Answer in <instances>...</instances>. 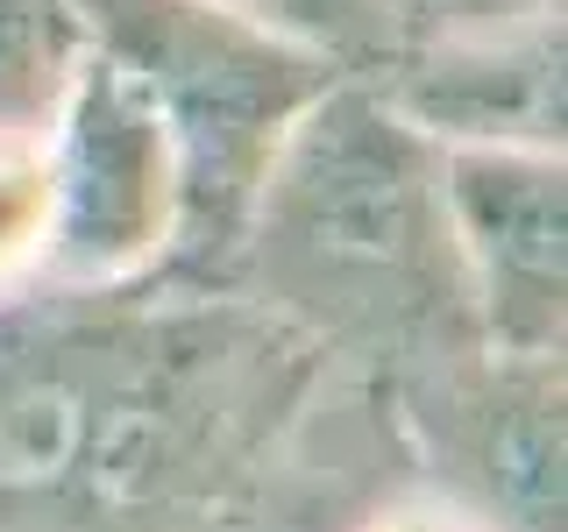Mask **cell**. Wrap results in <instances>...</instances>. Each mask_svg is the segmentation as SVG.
Here are the masks:
<instances>
[{"instance_id":"obj_1","label":"cell","mask_w":568,"mask_h":532,"mask_svg":"<svg viewBox=\"0 0 568 532\" xmlns=\"http://www.w3.org/2000/svg\"><path fill=\"white\" fill-rule=\"evenodd\" d=\"M227 291L377 369L484 341L440 206V142L363 71H342L284 129L235 235Z\"/></svg>"},{"instance_id":"obj_2","label":"cell","mask_w":568,"mask_h":532,"mask_svg":"<svg viewBox=\"0 0 568 532\" xmlns=\"http://www.w3.org/2000/svg\"><path fill=\"white\" fill-rule=\"evenodd\" d=\"M79 43L156 106L178 156V235L164 284H227L284 129L342 79L320 50L271 35L221 0H64Z\"/></svg>"},{"instance_id":"obj_3","label":"cell","mask_w":568,"mask_h":532,"mask_svg":"<svg viewBox=\"0 0 568 532\" xmlns=\"http://www.w3.org/2000/svg\"><path fill=\"white\" fill-rule=\"evenodd\" d=\"M398 426L469 532H568V355L455 341L390 369Z\"/></svg>"},{"instance_id":"obj_4","label":"cell","mask_w":568,"mask_h":532,"mask_svg":"<svg viewBox=\"0 0 568 532\" xmlns=\"http://www.w3.org/2000/svg\"><path fill=\"white\" fill-rule=\"evenodd\" d=\"M43 284H135L156 277L178 235V156L156 106L106 58L79 43L58 121L43 135Z\"/></svg>"},{"instance_id":"obj_5","label":"cell","mask_w":568,"mask_h":532,"mask_svg":"<svg viewBox=\"0 0 568 532\" xmlns=\"http://www.w3.org/2000/svg\"><path fill=\"white\" fill-rule=\"evenodd\" d=\"M440 206L490 348L568 355V150L440 142Z\"/></svg>"},{"instance_id":"obj_6","label":"cell","mask_w":568,"mask_h":532,"mask_svg":"<svg viewBox=\"0 0 568 532\" xmlns=\"http://www.w3.org/2000/svg\"><path fill=\"white\" fill-rule=\"evenodd\" d=\"M363 79L434 142L568 150V22L561 14H540V22H519V29H476V35H413Z\"/></svg>"},{"instance_id":"obj_7","label":"cell","mask_w":568,"mask_h":532,"mask_svg":"<svg viewBox=\"0 0 568 532\" xmlns=\"http://www.w3.org/2000/svg\"><path fill=\"white\" fill-rule=\"evenodd\" d=\"M79 64V22L64 0H0V150L43 142Z\"/></svg>"},{"instance_id":"obj_8","label":"cell","mask_w":568,"mask_h":532,"mask_svg":"<svg viewBox=\"0 0 568 532\" xmlns=\"http://www.w3.org/2000/svg\"><path fill=\"white\" fill-rule=\"evenodd\" d=\"M221 8L320 50L342 71H377L405 43V0H221Z\"/></svg>"},{"instance_id":"obj_9","label":"cell","mask_w":568,"mask_h":532,"mask_svg":"<svg viewBox=\"0 0 568 532\" xmlns=\"http://www.w3.org/2000/svg\"><path fill=\"white\" fill-rule=\"evenodd\" d=\"M43 142H14L0 150V284L14 270H36V248H43Z\"/></svg>"},{"instance_id":"obj_10","label":"cell","mask_w":568,"mask_h":532,"mask_svg":"<svg viewBox=\"0 0 568 532\" xmlns=\"http://www.w3.org/2000/svg\"><path fill=\"white\" fill-rule=\"evenodd\" d=\"M568 0H405V43L413 35H476V29H519L540 14H561Z\"/></svg>"},{"instance_id":"obj_11","label":"cell","mask_w":568,"mask_h":532,"mask_svg":"<svg viewBox=\"0 0 568 532\" xmlns=\"http://www.w3.org/2000/svg\"><path fill=\"white\" fill-rule=\"evenodd\" d=\"M384 532H469V525L448 519V511H434V519H384Z\"/></svg>"}]
</instances>
